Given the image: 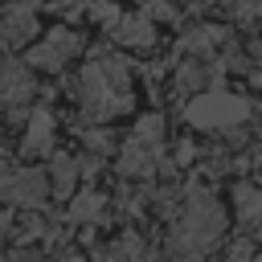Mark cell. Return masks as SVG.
<instances>
[{
	"label": "cell",
	"mask_w": 262,
	"mask_h": 262,
	"mask_svg": "<svg viewBox=\"0 0 262 262\" xmlns=\"http://www.w3.org/2000/svg\"><path fill=\"white\" fill-rule=\"evenodd\" d=\"M74 94L82 102V115L102 123V119H115V115H127L131 111V70H127V57L119 53H98L90 66H82L78 82H74Z\"/></svg>",
	"instance_id": "obj_1"
},
{
	"label": "cell",
	"mask_w": 262,
	"mask_h": 262,
	"mask_svg": "<svg viewBox=\"0 0 262 262\" xmlns=\"http://www.w3.org/2000/svg\"><path fill=\"white\" fill-rule=\"evenodd\" d=\"M221 233H225L221 205L209 192L192 188L184 196V209H180V221H176V233H172V254L180 262H196V258H205L221 242Z\"/></svg>",
	"instance_id": "obj_2"
},
{
	"label": "cell",
	"mask_w": 262,
	"mask_h": 262,
	"mask_svg": "<svg viewBox=\"0 0 262 262\" xmlns=\"http://www.w3.org/2000/svg\"><path fill=\"white\" fill-rule=\"evenodd\" d=\"M160 151H164V119L151 111L123 139V147H119V172L131 176V180H147L156 172V164H160Z\"/></svg>",
	"instance_id": "obj_3"
},
{
	"label": "cell",
	"mask_w": 262,
	"mask_h": 262,
	"mask_svg": "<svg viewBox=\"0 0 262 262\" xmlns=\"http://www.w3.org/2000/svg\"><path fill=\"white\" fill-rule=\"evenodd\" d=\"M184 119L196 131H229L250 119V98L229 94V90H205L184 102Z\"/></svg>",
	"instance_id": "obj_4"
},
{
	"label": "cell",
	"mask_w": 262,
	"mask_h": 262,
	"mask_svg": "<svg viewBox=\"0 0 262 262\" xmlns=\"http://www.w3.org/2000/svg\"><path fill=\"white\" fill-rule=\"evenodd\" d=\"M82 33H74V29H66V25H57V29H49L45 33V41L29 53V70H61L70 57H78L82 53Z\"/></svg>",
	"instance_id": "obj_5"
},
{
	"label": "cell",
	"mask_w": 262,
	"mask_h": 262,
	"mask_svg": "<svg viewBox=\"0 0 262 262\" xmlns=\"http://www.w3.org/2000/svg\"><path fill=\"white\" fill-rule=\"evenodd\" d=\"M4 196L12 205H20V209H41L45 196H49V180H45L41 168H16L4 180Z\"/></svg>",
	"instance_id": "obj_6"
},
{
	"label": "cell",
	"mask_w": 262,
	"mask_h": 262,
	"mask_svg": "<svg viewBox=\"0 0 262 262\" xmlns=\"http://www.w3.org/2000/svg\"><path fill=\"white\" fill-rule=\"evenodd\" d=\"M33 33H37V12H33V4H4L0 8V45L4 49H20V45H29L33 41Z\"/></svg>",
	"instance_id": "obj_7"
},
{
	"label": "cell",
	"mask_w": 262,
	"mask_h": 262,
	"mask_svg": "<svg viewBox=\"0 0 262 262\" xmlns=\"http://www.w3.org/2000/svg\"><path fill=\"white\" fill-rule=\"evenodd\" d=\"M33 90H37L33 70L12 61V57H4L0 61V106H20V102L33 98Z\"/></svg>",
	"instance_id": "obj_8"
},
{
	"label": "cell",
	"mask_w": 262,
	"mask_h": 262,
	"mask_svg": "<svg viewBox=\"0 0 262 262\" xmlns=\"http://www.w3.org/2000/svg\"><path fill=\"white\" fill-rule=\"evenodd\" d=\"M111 41L123 45V49H151L156 45V25L147 12H131V16H119L111 25Z\"/></svg>",
	"instance_id": "obj_9"
},
{
	"label": "cell",
	"mask_w": 262,
	"mask_h": 262,
	"mask_svg": "<svg viewBox=\"0 0 262 262\" xmlns=\"http://www.w3.org/2000/svg\"><path fill=\"white\" fill-rule=\"evenodd\" d=\"M53 131H57V119L49 106H37L29 119H25V139H20V151L25 156H49L53 147Z\"/></svg>",
	"instance_id": "obj_10"
},
{
	"label": "cell",
	"mask_w": 262,
	"mask_h": 262,
	"mask_svg": "<svg viewBox=\"0 0 262 262\" xmlns=\"http://www.w3.org/2000/svg\"><path fill=\"white\" fill-rule=\"evenodd\" d=\"M229 41V33L221 25H192L184 37H180V49L184 53H201V57H213L221 45Z\"/></svg>",
	"instance_id": "obj_11"
},
{
	"label": "cell",
	"mask_w": 262,
	"mask_h": 262,
	"mask_svg": "<svg viewBox=\"0 0 262 262\" xmlns=\"http://www.w3.org/2000/svg\"><path fill=\"white\" fill-rule=\"evenodd\" d=\"M78 176H82V172H78V160L61 156V151H53V156H49L45 180H49V188H53L57 196H70V192H74V180H78Z\"/></svg>",
	"instance_id": "obj_12"
},
{
	"label": "cell",
	"mask_w": 262,
	"mask_h": 262,
	"mask_svg": "<svg viewBox=\"0 0 262 262\" xmlns=\"http://www.w3.org/2000/svg\"><path fill=\"white\" fill-rule=\"evenodd\" d=\"M233 213L246 225H262V188L258 184H237L233 188Z\"/></svg>",
	"instance_id": "obj_13"
},
{
	"label": "cell",
	"mask_w": 262,
	"mask_h": 262,
	"mask_svg": "<svg viewBox=\"0 0 262 262\" xmlns=\"http://www.w3.org/2000/svg\"><path fill=\"white\" fill-rule=\"evenodd\" d=\"M102 205H106V196H102V192H94V188H86V192H78V196H74L70 217H74V221H90V217H98V213H102Z\"/></svg>",
	"instance_id": "obj_14"
},
{
	"label": "cell",
	"mask_w": 262,
	"mask_h": 262,
	"mask_svg": "<svg viewBox=\"0 0 262 262\" xmlns=\"http://www.w3.org/2000/svg\"><path fill=\"white\" fill-rule=\"evenodd\" d=\"M205 82V70L196 66V61H184L180 70H176V86H184V90H196Z\"/></svg>",
	"instance_id": "obj_15"
},
{
	"label": "cell",
	"mask_w": 262,
	"mask_h": 262,
	"mask_svg": "<svg viewBox=\"0 0 262 262\" xmlns=\"http://www.w3.org/2000/svg\"><path fill=\"white\" fill-rule=\"evenodd\" d=\"M78 135H82L94 151H115V135H106L102 127H90V131H78Z\"/></svg>",
	"instance_id": "obj_16"
},
{
	"label": "cell",
	"mask_w": 262,
	"mask_h": 262,
	"mask_svg": "<svg viewBox=\"0 0 262 262\" xmlns=\"http://www.w3.org/2000/svg\"><path fill=\"white\" fill-rule=\"evenodd\" d=\"M250 258H254V242H237L229 250V262H250Z\"/></svg>",
	"instance_id": "obj_17"
},
{
	"label": "cell",
	"mask_w": 262,
	"mask_h": 262,
	"mask_svg": "<svg viewBox=\"0 0 262 262\" xmlns=\"http://www.w3.org/2000/svg\"><path fill=\"white\" fill-rule=\"evenodd\" d=\"M151 16H160V20H172V16H176V8H172V4H164V0H151Z\"/></svg>",
	"instance_id": "obj_18"
},
{
	"label": "cell",
	"mask_w": 262,
	"mask_h": 262,
	"mask_svg": "<svg viewBox=\"0 0 262 262\" xmlns=\"http://www.w3.org/2000/svg\"><path fill=\"white\" fill-rule=\"evenodd\" d=\"M12 262H41V254H37V250H29V246H20V250L12 254Z\"/></svg>",
	"instance_id": "obj_19"
},
{
	"label": "cell",
	"mask_w": 262,
	"mask_h": 262,
	"mask_svg": "<svg viewBox=\"0 0 262 262\" xmlns=\"http://www.w3.org/2000/svg\"><path fill=\"white\" fill-rule=\"evenodd\" d=\"M250 53H254V61H258V66H262V37H258V41H254V45H250Z\"/></svg>",
	"instance_id": "obj_20"
},
{
	"label": "cell",
	"mask_w": 262,
	"mask_h": 262,
	"mask_svg": "<svg viewBox=\"0 0 262 262\" xmlns=\"http://www.w3.org/2000/svg\"><path fill=\"white\" fill-rule=\"evenodd\" d=\"M8 172H12V168H8V164H4V156H0V192H4V180H8Z\"/></svg>",
	"instance_id": "obj_21"
},
{
	"label": "cell",
	"mask_w": 262,
	"mask_h": 262,
	"mask_svg": "<svg viewBox=\"0 0 262 262\" xmlns=\"http://www.w3.org/2000/svg\"><path fill=\"white\" fill-rule=\"evenodd\" d=\"M53 262H78V254H74V250H66V254H57Z\"/></svg>",
	"instance_id": "obj_22"
},
{
	"label": "cell",
	"mask_w": 262,
	"mask_h": 262,
	"mask_svg": "<svg viewBox=\"0 0 262 262\" xmlns=\"http://www.w3.org/2000/svg\"><path fill=\"white\" fill-rule=\"evenodd\" d=\"M254 237H258V242H262V225H258V229H254Z\"/></svg>",
	"instance_id": "obj_23"
},
{
	"label": "cell",
	"mask_w": 262,
	"mask_h": 262,
	"mask_svg": "<svg viewBox=\"0 0 262 262\" xmlns=\"http://www.w3.org/2000/svg\"><path fill=\"white\" fill-rule=\"evenodd\" d=\"M20 4H41V0H20Z\"/></svg>",
	"instance_id": "obj_24"
},
{
	"label": "cell",
	"mask_w": 262,
	"mask_h": 262,
	"mask_svg": "<svg viewBox=\"0 0 262 262\" xmlns=\"http://www.w3.org/2000/svg\"><path fill=\"white\" fill-rule=\"evenodd\" d=\"M0 262H4V250H0Z\"/></svg>",
	"instance_id": "obj_25"
}]
</instances>
